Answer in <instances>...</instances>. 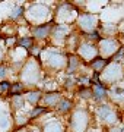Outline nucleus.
<instances>
[{
  "instance_id": "obj_1",
  "label": "nucleus",
  "mask_w": 124,
  "mask_h": 132,
  "mask_svg": "<svg viewBox=\"0 0 124 132\" xmlns=\"http://www.w3.org/2000/svg\"><path fill=\"white\" fill-rule=\"evenodd\" d=\"M18 78L25 87L29 88H37V85L43 81V65L38 59L29 56L25 63L22 65V68L18 72Z\"/></svg>"
},
{
  "instance_id": "obj_2",
  "label": "nucleus",
  "mask_w": 124,
  "mask_h": 132,
  "mask_svg": "<svg viewBox=\"0 0 124 132\" xmlns=\"http://www.w3.org/2000/svg\"><path fill=\"white\" fill-rule=\"evenodd\" d=\"M51 16V9L44 3H32L28 7H25V22L32 27V25H41L48 22Z\"/></svg>"
},
{
  "instance_id": "obj_3",
  "label": "nucleus",
  "mask_w": 124,
  "mask_h": 132,
  "mask_svg": "<svg viewBox=\"0 0 124 132\" xmlns=\"http://www.w3.org/2000/svg\"><path fill=\"white\" fill-rule=\"evenodd\" d=\"M41 65L43 68H47L50 71H63L66 69L67 65V56L58 50H51V48H44L41 53Z\"/></svg>"
},
{
  "instance_id": "obj_4",
  "label": "nucleus",
  "mask_w": 124,
  "mask_h": 132,
  "mask_svg": "<svg viewBox=\"0 0 124 132\" xmlns=\"http://www.w3.org/2000/svg\"><path fill=\"white\" fill-rule=\"evenodd\" d=\"M89 112L86 109H76L69 119V126L72 132H88L89 128Z\"/></svg>"
},
{
  "instance_id": "obj_5",
  "label": "nucleus",
  "mask_w": 124,
  "mask_h": 132,
  "mask_svg": "<svg viewBox=\"0 0 124 132\" xmlns=\"http://www.w3.org/2000/svg\"><path fill=\"white\" fill-rule=\"evenodd\" d=\"M118 48H120V44L114 38L107 37V38H101L98 41V53L101 54V57L104 56V59L114 56L115 53L118 52Z\"/></svg>"
},
{
  "instance_id": "obj_6",
  "label": "nucleus",
  "mask_w": 124,
  "mask_h": 132,
  "mask_svg": "<svg viewBox=\"0 0 124 132\" xmlns=\"http://www.w3.org/2000/svg\"><path fill=\"white\" fill-rule=\"evenodd\" d=\"M99 75H101V79H104L105 82L114 84V82H117L118 79L123 78V68H121V65L117 63V62H115V63H110Z\"/></svg>"
},
{
  "instance_id": "obj_7",
  "label": "nucleus",
  "mask_w": 124,
  "mask_h": 132,
  "mask_svg": "<svg viewBox=\"0 0 124 132\" xmlns=\"http://www.w3.org/2000/svg\"><path fill=\"white\" fill-rule=\"evenodd\" d=\"M98 47L91 41H82L77 46V56L80 57V60H86L91 63L95 57H98Z\"/></svg>"
},
{
  "instance_id": "obj_8",
  "label": "nucleus",
  "mask_w": 124,
  "mask_h": 132,
  "mask_svg": "<svg viewBox=\"0 0 124 132\" xmlns=\"http://www.w3.org/2000/svg\"><path fill=\"white\" fill-rule=\"evenodd\" d=\"M77 27L85 34L96 31V24H98V16L94 13H82L77 16Z\"/></svg>"
},
{
  "instance_id": "obj_9",
  "label": "nucleus",
  "mask_w": 124,
  "mask_h": 132,
  "mask_svg": "<svg viewBox=\"0 0 124 132\" xmlns=\"http://www.w3.org/2000/svg\"><path fill=\"white\" fill-rule=\"evenodd\" d=\"M53 31V22H45L41 25H32L29 27V35L34 40H47L51 35Z\"/></svg>"
},
{
  "instance_id": "obj_10",
  "label": "nucleus",
  "mask_w": 124,
  "mask_h": 132,
  "mask_svg": "<svg viewBox=\"0 0 124 132\" xmlns=\"http://www.w3.org/2000/svg\"><path fill=\"white\" fill-rule=\"evenodd\" d=\"M69 35H70V27H69V25H61V24L53 25L51 37H53V40H54V43H57V44H64Z\"/></svg>"
},
{
  "instance_id": "obj_11",
  "label": "nucleus",
  "mask_w": 124,
  "mask_h": 132,
  "mask_svg": "<svg viewBox=\"0 0 124 132\" xmlns=\"http://www.w3.org/2000/svg\"><path fill=\"white\" fill-rule=\"evenodd\" d=\"M96 116L104 123H108V125H112V123L117 122V114L108 104H101L99 107L96 109Z\"/></svg>"
},
{
  "instance_id": "obj_12",
  "label": "nucleus",
  "mask_w": 124,
  "mask_h": 132,
  "mask_svg": "<svg viewBox=\"0 0 124 132\" xmlns=\"http://www.w3.org/2000/svg\"><path fill=\"white\" fill-rule=\"evenodd\" d=\"M61 94L58 91H47L43 94V98H41V106H44L45 109H56L57 104L60 103L61 100Z\"/></svg>"
},
{
  "instance_id": "obj_13",
  "label": "nucleus",
  "mask_w": 124,
  "mask_h": 132,
  "mask_svg": "<svg viewBox=\"0 0 124 132\" xmlns=\"http://www.w3.org/2000/svg\"><path fill=\"white\" fill-rule=\"evenodd\" d=\"M43 91L38 90V88H31V90H26L24 94L25 103H29L31 106H38L41 103V98H43Z\"/></svg>"
},
{
  "instance_id": "obj_14",
  "label": "nucleus",
  "mask_w": 124,
  "mask_h": 132,
  "mask_svg": "<svg viewBox=\"0 0 124 132\" xmlns=\"http://www.w3.org/2000/svg\"><path fill=\"white\" fill-rule=\"evenodd\" d=\"M41 132H64V126L58 119H51L43 123Z\"/></svg>"
},
{
  "instance_id": "obj_15",
  "label": "nucleus",
  "mask_w": 124,
  "mask_h": 132,
  "mask_svg": "<svg viewBox=\"0 0 124 132\" xmlns=\"http://www.w3.org/2000/svg\"><path fill=\"white\" fill-rule=\"evenodd\" d=\"M80 63H82V60L77 54H69V56H67V65H66L67 75H73L76 71H79Z\"/></svg>"
},
{
  "instance_id": "obj_16",
  "label": "nucleus",
  "mask_w": 124,
  "mask_h": 132,
  "mask_svg": "<svg viewBox=\"0 0 124 132\" xmlns=\"http://www.w3.org/2000/svg\"><path fill=\"white\" fill-rule=\"evenodd\" d=\"M24 18H25V6H22V5L13 6L12 10L9 12V15H7V19L10 22H19L20 19H24Z\"/></svg>"
},
{
  "instance_id": "obj_17",
  "label": "nucleus",
  "mask_w": 124,
  "mask_h": 132,
  "mask_svg": "<svg viewBox=\"0 0 124 132\" xmlns=\"http://www.w3.org/2000/svg\"><path fill=\"white\" fill-rule=\"evenodd\" d=\"M34 46H35V40H34L31 35H19V37H18V44H16V47L29 52Z\"/></svg>"
},
{
  "instance_id": "obj_18",
  "label": "nucleus",
  "mask_w": 124,
  "mask_h": 132,
  "mask_svg": "<svg viewBox=\"0 0 124 132\" xmlns=\"http://www.w3.org/2000/svg\"><path fill=\"white\" fill-rule=\"evenodd\" d=\"M9 103H10V109H12L13 113L20 112V110L25 107L24 95H13V97H9Z\"/></svg>"
},
{
  "instance_id": "obj_19",
  "label": "nucleus",
  "mask_w": 124,
  "mask_h": 132,
  "mask_svg": "<svg viewBox=\"0 0 124 132\" xmlns=\"http://www.w3.org/2000/svg\"><path fill=\"white\" fill-rule=\"evenodd\" d=\"M25 91H26V87H25L20 81H12L7 97H13V95H24Z\"/></svg>"
},
{
  "instance_id": "obj_20",
  "label": "nucleus",
  "mask_w": 124,
  "mask_h": 132,
  "mask_svg": "<svg viewBox=\"0 0 124 132\" xmlns=\"http://www.w3.org/2000/svg\"><path fill=\"white\" fill-rule=\"evenodd\" d=\"M108 63H110V60H108V59H104V57L98 56V57H95V59H94L89 65H91V68L94 69V72H95V73H101V72L107 68V65H108Z\"/></svg>"
},
{
  "instance_id": "obj_21",
  "label": "nucleus",
  "mask_w": 124,
  "mask_h": 132,
  "mask_svg": "<svg viewBox=\"0 0 124 132\" xmlns=\"http://www.w3.org/2000/svg\"><path fill=\"white\" fill-rule=\"evenodd\" d=\"M92 97L96 100V101H102L108 97V91L105 87H102V84L99 85H94L92 87Z\"/></svg>"
},
{
  "instance_id": "obj_22",
  "label": "nucleus",
  "mask_w": 124,
  "mask_h": 132,
  "mask_svg": "<svg viewBox=\"0 0 124 132\" xmlns=\"http://www.w3.org/2000/svg\"><path fill=\"white\" fill-rule=\"evenodd\" d=\"M45 113H48V109H45L44 106H34L31 110H29L28 113V118H29V122H32V120H37L38 118L44 116Z\"/></svg>"
},
{
  "instance_id": "obj_23",
  "label": "nucleus",
  "mask_w": 124,
  "mask_h": 132,
  "mask_svg": "<svg viewBox=\"0 0 124 132\" xmlns=\"http://www.w3.org/2000/svg\"><path fill=\"white\" fill-rule=\"evenodd\" d=\"M56 110H57L60 114L70 113V112L73 110V101H72V100H67V98H61V100H60V103L57 104Z\"/></svg>"
},
{
  "instance_id": "obj_24",
  "label": "nucleus",
  "mask_w": 124,
  "mask_h": 132,
  "mask_svg": "<svg viewBox=\"0 0 124 132\" xmlns=\"http://www.w3.org/2000/svg\"><path fill=\"white\" fill-rule=\"evenodd\" d=\"M29 123L28 114H22L20 112L13 113V126L15 128H25Z\"/></svg>"
},
{
  "instance_id": "obj_25",
  "label": "nucleus",
  "mask_w": 124,
  "mask_h": 132,
  "mask_svg": "<svg viewBox=\"0 0 124 132\" xmlns=\"http://www.w3.org/2000/svg\"><path fill=\"white\" fill-rule=\"evenodd\" d=\"M111 93V98L117 101V103H124V88L123 87H112Z\"/></svg>"
},
{
  "instance_id": "obj_26",
  "label": "nucleus",
  "mask_w": 124,
  "mask_h": 132,
  "mask_svg": "<svg viewBox=\"0 0 124 132\" xmlns=\"http://www.w3.org/2000/svg\"><path fill=\"white\" fill-rule=\"evenodd\" d=\"M10 73H12V68L7 63H0V81L9 79Z\"/></svg>"
},
{
  "instance_id": "obj_27",
  "label": "nucleus",
  "mask_w": 124,
  "mask_h": 132,
  "mask_svg": "<svg viewBox=\"0 0 124 132\" xmlns=\"http://www.w3.org/2000/svg\"><path fill=\"white\" fill-rule=\"evenodd\" d=\"M77 95H79L80 98H83V100L92 98V88H91V87H80V88H79Z\"/></svg>"
},
{
  "instance_id": "obj_28",
  "label": "nucleus",
  "mask_w": 124,
  "mask_h": 132,
  "mask_svg": "<svg viewBox=\"0 0 124 132\" xmlns=\"http://www.w3.org/2000/svg\"><path fill=\"white\" fill-rule=\"evenodd\" d=\"M9 125H10L9 114L6 113V112H2V110H0V128H2V129H7Z\"/></svg>"
},
{
  "instance_id": "obj_29",
  "label": "nucleus",
  "mask_w": 124,
  "mask_h": 132,
  "mask_svg": "<svg viewBox=\"0 0 124 132\" xmlns=\"http://www.w3.org/2000/svg\"><path fill=\"white\" fill-rule=\"evenodd\" d=\"M12 81L6 79V81H0V95H7L9 94V88Z\"/></svg>"
},
{
  "instance_id": "obj_30",
  "label": "nucleus",
  "mask_w": 124,
  "mask_h": 132,
  "mask_svg": "<svg viewBox=\"0 0 124 132\" xmlns=\"http://www.w3.org/2000/svg\"><path fill=\"white\" fill-rule=\"evenodd\" d=\"M6 56H7V50H6V47L0 43V63H5Z\"/></svg>"
},
{
  "instance_id": "obj_31",
  "label": "nucleus",
  "mask_w": 124,
  "mask_h": 132,
  "mask_svg": "<svg viewBox=\"0 0 124 132\" xmlns=\"http://www.w3.org/2000/svg\"><path fill=\"white\" fill-rule=\"evenodd\" d=\"M121 132H124V128H123V129H121Z\"/></svg>"
},
{
  "instance_id": "obj_32",
  "label": "nucleus",
  "mask_w": 124,
  "mask_h": 132,
  "mask_svg": "<svg viewBox=\"0 0 124 132\" xmlns=\"http://www.w3.org/2000/svg\"><path fill=\"white\" fill-rule=\"evenodd\" d=\"M6 132H13V131H6Z\"/></svg>"
},
{
  "instance_id": "obj_33",
  "label": "nucleus",
  "mask_w": 124,
  "mask_h": 132,
  "mask_svg": "<svg viewBox=\"0 0 124 132\" xmlns=\"http://www.w3.org/2000/svg\"><path fill=\"white\" fill-rule=\"evenodd\" d=\"M88 132H95V131H88Z\"/></svg>"
}]
</instances>
